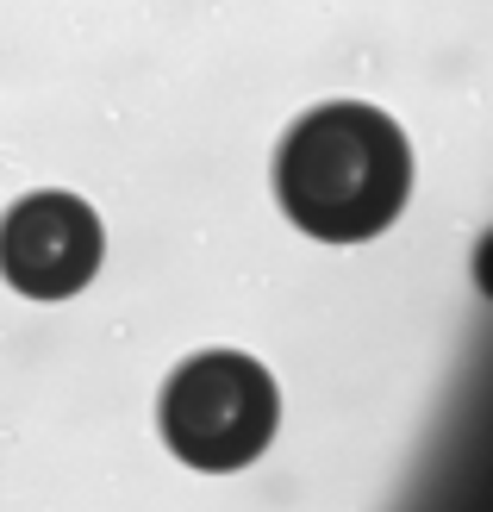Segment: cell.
Segmentation results:
<instances>
[{"instance_id":"3","label":"cell","mask_w":493,"mask_h":512,"mask_svg":"<svg viewBox=\"0 0 493 512\" xmlns=\"http://www.w3.org/2000/svg\"><path fill=\"white\" fill-rule=\"evenodd\" d=\"M100 269V219L75 194H25L0 219V275L25 300H69Z\"/></svg>"},{"instance_id":"2","label":"cell","mask_w":493,"mask_h":512,"mask_svg":"<svg viewBox=\"0 0 493 512\" xmlns=\"http://www.w3.org/2000/svg\"><path fill=\"white\" fill-rule=\"evenodd\" d=\"M281 419L275 375L244 350H200L163 381V444L194 469H244L269 450Z\"/></svg>"},{"instance_id":"1","label":"cell","mask_w":493,"mask_h":512,"mask_svg":"<svg viewBox=\"0 0 493 512\" xmlns=\"http://www.w3.org/2000/svg\"><path fill=\"white\" fill-rule=\"evenodd\" d=\"M412 194V150L387 113L325 100L288 125L275 150V200L306 238L362 244L400 219Z\"/></svg>"}]
</instances>
